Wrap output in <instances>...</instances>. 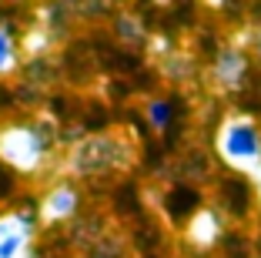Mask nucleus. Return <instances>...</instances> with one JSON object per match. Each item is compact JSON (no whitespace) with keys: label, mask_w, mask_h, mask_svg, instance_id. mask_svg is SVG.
<instances>
[{"label":"nucleus","mask_w":261,"mask_h":258,"mask_svg":"<svg viewBox=\"0 0 261 258\" xmlns=\"http://www.w3.org/2000/svg\"><path fill=\"white\" fill-rule=\"evenodd\" d=\"M218 154L224 158V165L238 168L245 175H254L261 168V131L251 118H228L218 131Z\"/></svg>","instance_id":"nucleus-1"},{"label":"nucleus","mask_w":261,"mask_h":258,"mask_svg":"<svg viewBox=\"0 0 261 258\" xmlns=\"http://www.w3.org/2000/svg\"><path fill=\"white\" fill-rule=\"evenodd\" d=\"M44 148H47L44 137L34 128L17 124V128L0 131V158L7 161L10 168H17V171H34L44 161Z\"/></svg>","instance_id":"nucleus-2"},{"label":"nucleus","mask_w":261,"mask_h":258,"mask_svg":"<svg viewBox=\"0 0 261 258\" xmlns=\"http://www.w3.org/2000/svg\"><path fill=\"white\" fill-rule=\"evenodd\" d=\"M34 225L31 215H0V258H34Z\"/></svg>","instance_id":"nucleus-3"},{"label":"nucleus","mask_w":261,"mask_h":258,"mask_svg":"<svg viewBox=\"0 0 261 258\" xmlns=\"http://www.w3.org/2000/svg\"><path fill=\"white\" fill-rule=\"evenodd\" d=\"M117 165V145L111 137H91L74 148V175H100Z\"/></svg>","instance_id":"nucleus-4"},{"label":"nucleus","mask_w":261,"mask_h":258,"mask_svg":"<svg viewBox=\"0 0 261 258\" xmlns=\"http://www.w3.org/2000/svg\"><path fill=\"white\" fill-rule=\"evenodd\" d=\"M77 208H81V191L74 184H57L40 201V221H47V225L50 221H67Z\"/></svg>","instance_id":"nucleus-5"},{"label":"nucleus","mask_w":261,"mask_h":258,"mask_svg":"<svg viewBox=\"0 0 261 258\" xmlns=\"http://www.w3.org/2000/svg\"><path fill=\"white\" fill-rule=\"evenodd\" d=\"M211 74H215V81L221 84L224 91H238L241 81H245V74H248V57L238 51V47H224V51L218 54Z\"/></svg>","instance_id":"nucleus-6"},{"label":"nucleus","mask_w":261,"mask_h":258,"mask_svg":"<svg viewBox=\"0 0 261 258\" xmlns=\"http://www.w3.org/2000/svg\"><path fill=\"white\" fill-rule=\"evenodd\" d=\"M17 71V40L14 34L0 24V77H7Z\"/></svg>","instance_id":"nucleus-7"},{"label":"nucleus","mask_w":261,"mask_h":258,"mask_svg":"<svg viewBox=\"0 0 261 258\" xmlns=\"http://www.w3.org/2000/svg\"><path fill=\"white\" fill-rule=\"evenodd\" d=\"M147 121H151L158 131L168 128V121H171V107H168V101H154V104L147 107Z\"/></svg>","instance_id":"nucleus-8"},{"label":"nucleus","mask_w":261,"mask_h":258,"mask_svg":"<svg viewBox=\"0 0 261 258\" xmlns=\"http://www.w3.org/2000/svg\"><path fill=\"white\" fill-rule=\"evenodd\" d=\"M251 178H254V188H258V198H261V168H258V171H254Z\"/></svg>","instance_id":"nucleus-9"},{"label":"nucleus","mask_w":261,"mask_h":258,"mask_svg":"<svg viewBox=\"0 0 261 258\" xmlns=\"http://www.w3.org/2000/svg\"><path fill=\"white\" fill-rule=\"evenodd\" d=\"M254 44H258V54H261V34H258V40H254Z\"/></svg>","instance_id":"nucleus-10"}]
</instances>
